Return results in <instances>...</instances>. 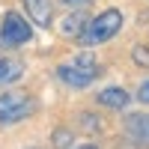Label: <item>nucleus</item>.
<instances>
[{
	"label": "nucleus",
	"instance_id": "obj_1",
	"mask_svg": "<svg viewBox=\"0 0 149 149\" xmlns=\"http://www.w3.org/2000/svg\"><path fill=\"white\" fill-rule=\"evenodd\" d=\"M119 30H122V12L119 9H104L102 15H95V18L86 21V27H84V33L78 36V39H81V45L93 48V45H102L107 39H113Z\"/></svg>",
	"mask_w": 149,
	"mask_h": 149
},
{
	"label": "nucleus",
	"instance_id": "obj_2",
	"mask_svg": "<svg viewBox=\"0 0 149 149\" xmlns=\"http://www.w3.org/2000/svg\"><path fill=\"white\" fill-rule=\"evenodd\" d=\"M57 78L63 81L66 86H90L95 78H98V63L90 57V54H81V57H74L72 63H63L57 69Z\"/></svg>",
	"mask_w": 149,
	"mask_h": 149
},
{
	"label": "nucleus",
	"instance_id": "obj_3",
	"mask_svg": "<svg viewBox=\"0 0 149 149\" xmlns=\"http://www.w3.org/2000/svg\"><path fill=\"white\" fill-rule=\"evenodd\" d=\"M36 102L27 93H0V125H15V122L33 116Z\"/></svg>",
	"mask_w": 149,
	"mask_h": 149
},
{
	"label": "nucleus",
	"instance_id": "obj_4",
	"mask_svg": "<svg viewBox=\"0 0 149 149\" xmlns=\"http://www.w3.org/2000/svg\"><path fill=\"white\" fill-rule=\"evenodd\" d=\"M30 39H33L30 21H24V15H18V12H6L3 21H0V42L6 48H21Z\"/></svg>",
	"mask_w": 149,
	"mask_h": 149
},
{
	"label": "nucleus",
	"instance_id": "obj_5",
	"mask_svg": "<svg viewBox=\"0 0 149 149\" xmlns=\"http://www.w3.org/2000/svg\"><path fill=\"white\" fill-rule=\"evenodd\" d=\"M125 131H128L131 143L137 149H149V116L146 113H128Z\"/></svg>",
	"mask_w": 149,
	"mask_h": 149
},
{
	"label": "nucleus",
	"instance_id": "obj_6",
	"mask_svg": "<svg viewBox=\"0 0 149 149\" xmlns=\"http://www.w3.org/2000/svg\"><path fill=\"white\" fill-rule=\"evenodd\" d=\"M24 9H27V15H30L33 24L51 27V21H54V0H24Z\"/></svg>",
	"mask_w": 149,
	"mask_h": 149
},
{
	"label": "nucleus",
	"instance_id": "obj_7",
	"mask_svg": "<svg viewBox=\"0 0 149 149\" xmlns=\"http://www.w3.org/2000/svg\"><path fill=\"white\" fill-rule=\"evenodd\" d=\"M98 104L119 110V107H125V104H128V93L122 90V86H107V90L98 93Z\"/></svg>",
	"mask_w": 149,
	"mask_h": 149
},
{
	"label": "nucleus",
	"instance_id": "obj_8",
	"mask_svg": "<svg viewBox=\"0 0 149 149\" xmlns=\"http://www.w3.org/2000/svg\"><path fill=\"white\" fill-rule=\"evenodd\" d=\"M24 74V66L12 57H0V84H12Z\"/></svg>",
	"mask_w": 149,
	"mask_h": 149
},
{
	"label": "nucleus",
	"instance_id": "obj_9",
	"mask_svg": "<svg viewBox=\"0 0 149 149\" xmlns=\"http://www.w3.org/2000/svg\"><path fill=\"white\" fill-rule=\"evenodd\" d=\"M86 27V18L84 15H69L66 24H63V36H81Z\"/></svg>",
	"mask_w": 149,
	"mask_h": 149
},
{
	"label": "nucleus",
	"instance_id": "obj_10",
	"mask_svg": "<svg viewBox=\"0 0 149 149\" xmlns=\"http://www.w3.org/2000/svg\"><path fill=\"white\" fill-rule=\"evenodd\" d=\"M134 63L137 66H149V51L146 48H134Z\"/></svg>",
	"mask_w": 149,
	"mask_h": 149
},
{
	"label": "nucleus",
	"instance_id": "obj_11",
	"mask_svg": "<svg viewBox=\"0 0 149 149\" xmlns=\"http://www.w3.org/2000/svg\"><path fill=\"white\" fill-rule=\"evenodd\" d=\"M54 146H60V149H66V146H69V131H63V128H60V131L54 134Z\"/></svg>",
	"mask_w": 149,
	"mask_h": 149
},
{
	"label": "nucleus",
	"instance_id": "obj_12",
	"mask_svg": "<svg viewBox=\"0 0 149 149\" xmlns=\"http://www.w3.org/2000/svg\"><path fill=\"white\" fill-rule=\"evenodd\" d=\"M137 98H140L143 104H149V81H143V84H140V90H137Z\"/></svg>",
	"mask_w": 149,
	"mask_h": 149
},
{
	"label": "nucleus",
	"instance_id": "obj_13",
	"mask_svg": "<svg viewBox=\"0 0 149 149\" xmlns=\"http://www.w3.org/2000/svg\"><path fill=\"white\" fill-rule=\"evenodd\" d=\"M60 3H63V6H86V3H90V0H60Z\"/></svg>",
	"mask_w": 149,
	"mask_h": 149
},
{
	"label": "nucleus",
	"instance_id": "obj_14",
	"mask_svg": "<svg viewBox=\"0 0 149 149\" xmlns=\"http://www.w3.org/2000/svg\"><path fill=\"white\" fill-rule=\"evenodd\" d=\"M78 149H98V146H93V143H84V146H78Z\"/></svg>",
	"mask_w": 149,
	"mask_h": 149
}]
</instances>
